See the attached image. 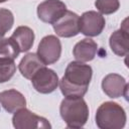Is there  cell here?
Returning <instances> with one entry per match:
<instances>
[{"label": "cell", "mask_w": 129, "mask_h": 129, "mask_svg": "<svg viewBox=\"0 0 129 129\" xmlns=\"http://www.w3.org/2000/svg\"><path fill=\"white\" fill-rule=\"evenodd\" d=\"M93 75L91 66L82 61H71L63 77L58 81L59 89L64 97H83L90 85Z\"/></svg>", "instance_id": "1"}, {"label": "cell", "mask_w": 129, "mask_h": 129, "mask_svg": "<svg viewBox=\"0 0 129 129\" xmlns=\"http://www.w3.org/2000/svg\"><path fill=\"white\" fill-rule=\"evenodd\" d=\"M62 120L69 128L83 127L89 118V107L83 97H66L59 107Z\"/></svg>", "instance_id": "2"}, {"label": "cell", "mask_w": 129, "mask_h": 129, "mask_svg": "<svg viewBox=\"0 0 129 129\" xmlns=\"http://www.w3.org/2000/svg\"><path fill=\"white\" fill-rule=\"evenodd\" d=\"M95 118L100 129H121L127 119L123 107L115 102H105L100 105Z\"/></svg>", "instance_id": "3"}, {"label": "cell", "mask_w": 129, "mask_h": 129, "mask_svg": "<svg viewBox=\"0 0 129 129\" xmlns=\"http://www.w3.org/2000/svg\"><path fill=\"white\" fill-rule=\"evenodd\" d=\"M12 124L16 129L51 128L47 119L35 115L26 108H22L14 113L12 117Z\"/></svg>", "instance_id": "4"}, {"label": "cell", "mask_w": 129, "mask_h": 129, "mask_svg": "<svg viewBox=\"0 0 129 129\" xmlns=\"http://www.w3.org/2000/svg\"><path fill=\"white\" fill-rule=\"evenodd\" d=\"M60 53L61 43L56 36L46 35L40 40L37 47V55L45 66L56 62L60 57Z\"/></svg>", "instance_id": "5"}, {"label": "cell", "mask_w": 129, "mask_h": 129, "mask_svg": "<svg viewBox=\"0 0 129 129\" xmlns=\"http://www.w3.org/2000/svg\"><path fill=\"white\" fill-rule=\"evenodd\" d=\"M33 88L40 94L52 93L58 86L57 74L46 67L39 69L31 78Z\"/></svg>", "instance_id": "6"}, {"label": "cell", "mask_w": 129, "mask_h": 129, "mask_svg": "<svg viewBox=\"0 0 129 129\" xmlns=\"http://www.w3.org/2000/svg\"><path fill=\"white\" fill-rule=\"evenodd\" d=\"M106 20L104 16L97 11H86L80 17V32L86 36H97L105 28Z\"/></svg>", "instance_id": "7"}, {"label": "cell", "mask_w": 129, "mask_h": 129, "mask_svg": "<svg viewBox=\"0 0 129 129\" xmlns=\"http://www.w3.org/2000/svg\"><path fill=\"white\" fill-rule=\"evenodd\" d=\"M55 33L60 37H73L80 33V16L70 10L52 23Z\"/></svg>", "instance_id": "8"}, {"label": "cell", "mask_w": 129, "mask_h": 129, "mask_svg": "<svg viewBox=\"0 0 129 129\" xmlns=\"http://www.w3.org/2000/svg\"><path fill=\"white\" fill-rule=\"evenodd\" d=\"M67 11L66 4L60 0H45L37 6L38 18L45 23H54Z\"/></svg>", "instance_id": "9"}, {"label": "cell", "mask_w": 129, "mask_h": 129, "mask_svg": "<svg viewBox=\"0 0 129 129\" xmlns=\"http://www.w3.org/2000/svg\"><path fill=\"white\" fill-rule=\"evenodd\" d=\"M103 92L112 99L124 96L127 99L128 84L126 80L118 74H109L102 81Z\"/></svg>", "instance_id": "10"}, {"label": "cell", "mask_w": 129, "mask_h": 129, "mask_svg": "<svg viewBox=\"0 0 129 129\" xmlns=\"http://www.w3.org/2000/svg\"><path fill=\"white\" fill-rule=\"evenodd\" d=\"M126 22L127 19L124 20L123 26L120 29L114 31L111 34L109 39L112 51L119 56H125L128 54L129 51V34Z\"/></svg>", "instance_id": "11"}, {"label": "cell", "mask_w": 129, "mask_h": 129, "mask_svg": "<svg viewBox=\"0 0 129 129\" xmlns=\"http://www.w3.org/2000/svg\"><path fill=\"white\" fill-rule=\"evenodd\" d=\"M0 104L8 113H15L16 111L25 108V97L18 91L10 89L0 93Z\"/></svg>", "instance_id": "12"}, {"label": "cell", "mask_w": 129, "mask_h": 129, "mask_svg": "<svg viewBox=\"0 0 129 129\" xmlns=\"http://www.w3.org/2000/svg\"><path fill=\"white\" fill-rule=\"evenodd\" d=\"M98 51V44L91 38H84L76 43L73 49L75 58L79 61H91L96 56Z\"/></svg>", "instance_id": "13"}, {"label": "cell", "mask_w": 129, "mask_h": 129, "mask_svg": "<svg viewBox=\"0 0 129 129\" xmlns=\"http://www.w3.org/2000/svg\"><path fill=\"white\" fill-rule=\"evenodd\" d=\"M42 67H45V64L38 57L37 53L29 52L22 57V59L19 62L18 69L25 79L31 80L33 75Z\"/></svg>", "instance_id": "14"}, {"label": "cell", "mask_w": 129, "mask_h": 129, "mask_svg": "<svg viewBox=\"0 0 129 129\" xmlns=\"http://www.w3.org/2000/svg\"><path fill=\"white\" fill-rule=\"evenodd\" d=\"M10 37L16 42L20 52L28 51L34 42V32L28 26H18Z\"/></svg>", "instance_id": "15"}, {"label": "cell", "mask_w": 129, "mask_h": 129, "mask_svg": "<svg viewBox=\"0 0 129 129\" xmlns=\"http://www.w3.org/2000/svg\"><path fill=\"white\" fill-rule=\"evenodd\" d=\"M19 52L20 51L16 42L11 37L0 39V57L15 59L18 56Z\"/></svg>", "instance_id": "16"}, {"label": "cell", "mask_w": 129, "mask_h": 129, "mask_svg": "<svg viewBox=\"0 0 129 129\" xmlns=\"http://www.w3.org/2000/svg\"><path fill=\"white\" fill-rule=\"evenodd\" d=\"M16 72V64L14 59L7 57H0V83L9 81Z\"/></svg>", "instance_id": "17"}, {"label": "cell", "mask_w": 129, "mask_h": 129, "mask_svg": "<svg viewBox=\"0 0 129 129\" xmlns=\"http://www.w3.org/2000/svg\"><path fill=\"white\" fill-rule=\"evenodd\" d=\"M14 16L12 12L5 8H0V39L12 28Z\"/></svg>", "instance_id": "18"}, {"label": "cell", "mask_w": 129, "mask_h": 129, "mask_svg": "<svg viewBox=\"0 0 129 129\" xmlns=\"http://www.w3.org/2000/svg\"><path fill=\"white\" fill-rule=\"evenodd\" d=\"M95 6L101 14H112L120 7L119 0H96Z\"/></svg>", "instance_id": "19"}, {"label": "cell", "mask_w": 129, "mask_h": 129, "mask_svg": "<svg viewBox=\"0 0 129 129\" xmlns=\"http://www.w3.org/2000/svg\"><path fill=\"white\" fill-rule=\"evenodd\" d=\"M5 1H7V0H0V3H3V2H5Z\"/></svg>", "instance_id": "20"}]
</instances>
